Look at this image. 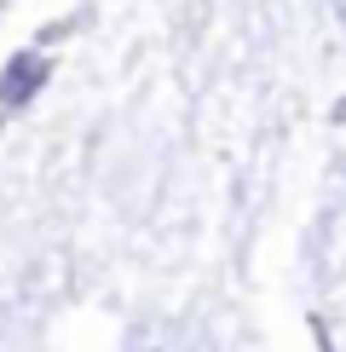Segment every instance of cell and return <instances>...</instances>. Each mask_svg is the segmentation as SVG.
I'll return each mask as SVG.
<instances>
[{
  "label": "cell",
  "mask_w": 346,
  "mask_h": 352,
  "mask_svg": "<svg viewBox=\"0 0 346 352\" xmlns=\"http://www.w3.org/2000/svg\"><path fill=\"white\" fill-rule=\"evenodd\" d=\"M122 352H214V341L202 324H185V318H139Z\"/></svg>",
  "instance_id": "cell-1"
},
{
  "label": "cell",
  "mask_w": 346,
  "mask_h": 352,
  "mask_svg": "<svg viewBox=\"0 0 346 352\" xmlns=\"http://www.w3.org/2000/svg\"><path fill=\"white\" fill-rule=\"evenodd\" d=\"M329 6H335V18H341V29H346V0H329Z\"/></svg>",
  "instance_id": "cell-3"
},
{
  "label": "cell",
  "mask_w": 346,
  "mask_h": 352,
  "mask_svg": "<svg viewBox=\"0 0 346 352\" xmlns=\"http://www.w3.org/2000/svg\"><path fill=\"white\" fill-rule=\"evenodd\" d=\"M52 76V64L41 52H18L6 69H0V110H23V104H35V93L47 87Z\"/></svg>",
  "instance_id": "cell-2"
}]
</instances>
